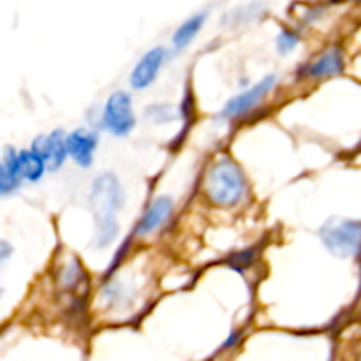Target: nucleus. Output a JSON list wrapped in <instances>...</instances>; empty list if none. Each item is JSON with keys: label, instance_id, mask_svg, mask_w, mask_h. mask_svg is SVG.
Segmentation results:
<instances>
[{"label": "nucleus", "instance_id": "423d86ee", "mask_svg": "<svg viewBox=\"0 0 361 361\" xmlns=\"http://www.w3.org/2000/svg\"><path fill=\"white\" fill-rule=\"evenodd\" d=\"M32 150L39 154L49 169H59L67 157L66 137L62 130H55L49 136H41L34 141Z\"/></svg>", "mask_w": 361, "mask_h": 361}, {"label": "nucleus", "instance_id": "39448f33", "mask_svg": "<svg viewBox=\"0 0 361 361\" xmlns=\"http://www.w3.org/2000/svg\"><path fill=\"white\" fill-rule=\"evenodd\" d=\"M274 85H275V78L267 76L263 81H259L257 85H254L250 90H247V92H243V94L233 97L231 101L226 104V108L222 109L221 116H224V118H236V116L250 111V109H252L254 106H256L257 102H259L261 99H263L264 95L271 90V87H274Z\"/></svg>", "mask_w": 361, "mask_h": 361}, {"label": "nucleus", "instance_id": "2eb2a0df", "mask_svg": "<svg viewBox=\"0 0 361 361\" xmlns=\"http://www.w3.org/2000/svg\"><path fill=\"white\" fill-rule=\"evenodd\" d=\"M11 254H13V247L7 242H2V240H0V264H2L4 261L9 259ZM0 296H2V288H0Z\"/></svg>", "mask_w": 361, "mask_h": 361}, {"label": "nucleus", "instance_id": "9b49d317", "mask_svg": "<svg viewBox=\"0 0 361 361\" xmlns=\"http://www.w3.org/2000/svg\"><path fill=\"white\" fill-rule=\"evenodd\" d=\"M344 67V62H342V55L337 48L328 49L323 56L316 60L312 66L309 67V74L314 78H324V76H334V74H338Z\"/></svg>", "mask_w": 361, "mask_h": 361}, {"label": "nucleus", "instance_id": "4468645a", "mask_svg": "<svg viewBox=\"0 0 361 361\" xmlns=\"http://www.w3.org/2000/svg\"><path fill=\"white\" fill-rule=\"evenodd\" d=\"M229 264H231L233 268H236V270H242V267H249V264H252V254H250L249 250L243 254H238V256H235L231 261H229Z\"/></svg>", "mask_w": 361, "mask_h": 361}, {"label": "nucleus", "instance_id": "20e7f679", "mask_svg": "<svg viewBox=\"0 0 361 361\" xmlns=\"http://www.w3.org/2000/svg\"><path fill=\"white\" fill-rule=\"evenodd\" d=\"M102 120H104V126L109 133H113L115 136H127L136 123L129 94L115 92L106 102L104 118Z\"/></svg>", "mask_w": 361, "mask_h": 361}, {"label": "nucleus", "instance_id": "1a4fd4ad", "mask_svg": "<svg viewBox=\"0 0 361 361\" xmlns=\"http://www.w3.org/2000/svg\"><path fill=\"white\" fill-rule=\"evenodd\" d=\"M164 49L162 48H154L143 56V59L137 62V66L134 67L133 74H130V85L137 90L141 88H147L152 81L157 76L159 69L162 66V60H164Z\"/></svg>", "mask_w": 361, "mask_h": 361}, {"label": "nucleus", "instance_id": "6e6552de", "mask_svg": "<svg viewBox=\"0 0 361 361\" xmlns=\"http://www.w3.org/2000/svg\"><path fill=\"white\" fill-rule=\"evenodd\" d=\"M6 159L14 166L20 178H27L30 182H37L46 169L42 157L39 154H35L34 150H23L20 154H16L13 148H9L6 154Z\"/></svg>", "mask_w": 361, "mask_h": 361}, {"label": "nucleus", "instance_id": "9d476101", "mask_svg": "<svg viewBox=\"0 0 361 361\" xmlns=\"http://www.w3.org/2000/svg\"><path fill=\"white\" fill-rule=\"evenodd\" d=\"M173 212V201L169 197L161 196L150 204V208L147 210V214L141 219L140 226H137V233L140 235H150L155 229L161 228L166 221L169 219Z\"/></svg>", "mask_w": 361, "mask_h": 361}, {"label": "nucleus", "instance_id": "f257e3e1", "mask_svg": "<svg viewBox=\"0 0 361 361\" xmlns=\"http://www.w3.org/2000/svg\"><path fill=\"white\" fill-rule=\"evenodd\" d=\"M90 204L97 221V245H111L118 235L116 214L123 204L122 187L113 173H102L92 183Z\"/></svg>", "mask_w": 361, "mask_h": 361}, {"label": "nucleus", "instance_id": "f8f14e48", "mask_svg": "<svg viewBox=\"0 0 361 361\" xmlns=\"http://www.w3.org/2000/svg\"><path fill=\"white\" fill-rule=\"evenodd\" d=\"M204 20H207V13L194 14V16L189 18L182 27H178V30H176L175 35H173V44H175V48L176 49L185 48V46L196 37L197 32L201 30Z\"/></svg>", "mask_w": 361, "mask_h": 361}, {"label": "nucleus", "instance_id": "ddd939ff", "mask_svg": "<svg viewBox=\"0 0 361 361\" xmlns=\"http://www.w3.org/2000/svg\"><path fill=\"white\" fill-rule=\"evenodd\" d=\"M298 44V35L295 32L289 30H282L277 37V48L281 53H289L291 49L296 48Z\"/></svg>", "mask_w": 361, "mask_h": 361}, {"label": "nucleus", "instance_id": "0eeeda50", "mask_svg": "<svg viewBox=\"0 0 361 361\" xmlns=\"http://www.w3.org/2000/svg\"><path fill=\"white\" fill-rule=\"evenodd\" d=\"M95 147H97V136L87 129H76L66 136L67 154L76 161L78 166L88 168L94 159Z\"/></svg>", "mask_w": 361, "mask_h": 361}, {"label": "nucleus", "instance_id": "7ed1b4c3", "mask_svg": "<svg viewBox=\"0 0 361 361\" xmlns=\"http://www.w3.org/2000/svg\"><path fill=\"white\" fill-rule=\"evenodd\" d=\"M321 240L337 256H355L361 252V222L328 221L321 228Z\"/></svg>", "mask_w": 361, "mask_h": 361}, {"label": "nucleus", "instance_id": "f03ea898", "mask_svg": "<svg viewBox=\"0 0 361 361\" xmlns=\"http://www.w3.org/2000/svg\"><path fill=\"white\" fill-rule=\"evenodd\" d=\"M204 190L208 197L219 207H231L242 200L245 192L243 173L231 159L215 162L204 180Z\"/></svg>", "mask_w": 361, "mask_h": 361}]
</instances>
